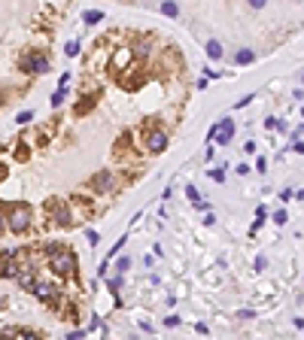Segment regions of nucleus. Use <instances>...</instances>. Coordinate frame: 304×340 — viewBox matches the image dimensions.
Wrapping results in <instances>:
<instances>
[{"label": "nucleus", "mask_w": 304, "mask_h": 340, "mask_svg": "<svg viewBox=\"0 0 304 340\" xmlns=\"http://www.w3.org/2000/svg\"><path fill=\"white\" fill-rule=\"evenodd\" d=\"M6 228L16 231V234H21V231L31 228V207H28V203L18 201V203L9 207V213H6Z\"/></svg>", "instance_id": "nucleus-1"}, {"label": "nucleus", "mask_w": 304, "mask_h": 340, "mask_svg": "<svg viewBox=\"0 0 304 340\" xmlns=\"http://www.w3.org/2000/svg\"><path fill=\"white\" fill-rule=\"evenodd\" d=\"M52 270H55V274H61V277H73L76 274V255L70 252V249L52 255Z\"/></svg>", "instance_id": "nucleus-2"}, {"label": "nucleus", "mask_w": 304, "mask_h": 340, "mask_svg": "<svg viewBox=\"0 0 304 340\" xmlns=\"http://www.w3.org/2000/svg\"><path fill=\"white\" fill-rule=\"evenodd\" d=\"M21 70L25 73H46L49 70V58L43 52H31L28 58H21Z\"/></svg>", "instance_id": "nucleus-3"}, {"label": "nucleus", "mask_w": 304, "mask_h": 340, "mask_svg": "<svg viewBox=\"0 0 304 340\" xmlns=\"http://www.w3.org/2000/svg\"><path fill=\"white\" fill-rule=\"evenodd\" d=\"M213 140H216L219 146H228L234 140V122L231 119H219L216 124H213Z\"/></svg>", "instance_id": "nucleus-4"}, {"label": "nucleus", "mask_w": 304, "mask_h": 340, "mask_svg": "<svg viewBox=\"0 0 304 340\" xmlns=\"http://www.w3.org/2000/svg\"><path fill=\"white\" fill-rule=\"evenodd\" d=\"M33 294H37L40 301H46V304H55L61 298L58 286H52V282H33Z\"/></svg>", "instance_id": "nucleus-5"}, {"label": "nucleus", "mask_w": 304, "mask_h": 340, "mask_svg": "<svg viewBox=\"0 0 304 340\" xmlns=\"http://www.w3.org/2000/svg\"><path fill=\"white\" fill-rule=\"evenodd\" d=\"M146 149L149 152H164L167 149V134L161 128H152L149 134H146Z\"/></svg>", "instance_id": "nucleus-6"}, {"label": "nucleus", "mask_w": 304, "mask_h": 340, "mask_svg": "<svg viewBox=\"0 0 304 340\" xmlns=\"http://www.w3.org/2000/svg\"><path fill=\"white\" fill-rule=\"evenodd\" d=\"M13 255H16V249H6L3 255H0V277H16L18 274V267H16V262H13Z\"/></svg>", "instance_id": "nucleus-7"}, {"label": "nucleus", "mask_w": 304, "mask_h": 340, "mask_svg": "<svg viewBox=\"0 0 304 340\" xmlns=\"http://www.w3.org/2000/svg\"><path fill=\"white\" fill-rule=\"evenodd\" d=\"M16 279H18V282H21V286H25V289H33V282H37V277H33V267H18Z\"/></svg>", "instance_id": "nucleus-8"}, {"label": "nucleus", "mask_w": 304, "mask_h": 340, "mask_svg": "<svg viewBox=\"0 0 304 340\" xmlns=\"http://www.w3.org/2000/svg\"><path fill=\"white\" fill-rule=\"evenodd\" d=\"M131 55H134L131 49H119L116 55H112V67H116V70H125V64L131 61Z\"/></svg>", "instance_id": "nucleus-9"}, {"label": "nucleus", "mask_w": 304, "mask_h": 340, "mask_svg": "<svg viewBox=\"0 0 304 340\" xmlns=\"http://www.w3.org/2000/svg\"><path fill=\"white\" fill-rule=\"evenodd\" d=\"M92 185H95L97 191H110V188H112V173H107V170H104V173H97Z\"/></svg>", "instance_id": "nucleus-10"}, {"label": "nucleus", "mask_w": 304, "mask_h": 340, "mask_svg": "<svg viewBox=\"0 0 304 340\" xmlns=\"http://www.w3.org/2000/svg\"><path fill=\"white\" fill-rule=\"evenodd\" d=\"M52 210H55V225H70V210L64 207H58V203H52Z\"/></svg>", "instance_id": "nucleus-11"}, {"label": "nucleus", "mask_w": 304, "mask_h": 340, "mask_svg": "<svg viewBox=\"0 0 304 340\" xmlns=\"http://www.w3.org/2000/svg\"><path fill=\"white\" fill-rule=\"evenodd\" d=\"M234 61H238L240 67H250V64L256 61V52H253V49H240L238 55H234Z\"/></svg>", "instance_id": "nucleus-12"}, {"label": "nucleus", "mask_w": 304, "mask_h": 340, "mask_svg": "<svg viewBox=\"0 0 304 340\" xmlns=\"http://www.w3.org/2000/svg\"><path fill=\"white\" fill-rule=\"evenodd\" d=\"M82 21H85V25H100V21H104V13H100V9H85Z\"/></svg>", "instance_id": "nucleus-13"}, {"label": "nucleus", "mask_w": 304, "mask_h": 340, "mask_svg": "<svg viewBox=\"0 0 304 340\" xmlns=\"http://www.w3.org/2000/svg\"><path fill=\"white\" fill-rule=\"evenodd\" d=\"M207 58H213V61L222 58V43L219 40H207Z\"/></svg>", "instance_id": "nucleus-14"}, {"label": "nucleus", "mask_w": 304, "mask_h": 340, "mask_svg": "<svg viewBox=\"0 0 304 340\" xmlns=\"http://www.w3.org/2000/svg\"><path fill=\"white\" fill-rule=\"evenodd\" d=\"M161 13H164L167 18H176V15H179V6L174 3V0H167V3H161Z\"/></svg>", "instance_id": "nucleus-15"}, {"label": "nucleus", "mask_w": 304, "mask_h": 340, "mask_svg": "<svg viewBox=\"0 0 304 340\" xmlns=\"http://www.w3.org/2000/svg\"><path fill=\"white\" fill-rule=\"evenodd\" d=\"M265 128H268V131H283L286 124L280 122V119H274V116H268V119H265Z\"/></svg>", "instance_id": "nucleus-16"}, {"label": "nucleus", "mask_w": 304, "mask_h": 340, "mask_svg": "<svg viewBox=\"0 0 304 340\" xmlns=\"http://www.w3.org/2000/svg\"><path fill=\"white\" fill-rule=\"evenodd\" d=\"M186 198L195 203V207H201V195H198V188L195 185H186Z\"/></svg>", "instance_id": "nucleus-17"}, {"label": "nucleus", "mask_w": 304, "mask_h": 340, "mask_svg": "<svg viewBox=\"0 0 304 340\" xmlns=\"http://www.w3.org/2000/svg\"><path fill=\"white\" fill-rule=\"evenodd\" d=\"M64 55H70V58H76V55H80V40H70L64 46Z\"/></svg>", "instance_id": "nucleus-18"}, {"label": "nucleus", "mask_w": 304, "mask_h": 340, "mask_svg": "<svg viewBox=\"0 0 304 340\" xmlns=\"http://www.w3.org/2000/svg\"><path fill=\"white\" fill-rule=\"evenodd\" d=\"M210 179H213V183H225V170L222 167H213L210 170Z\"/></svg>", "instance_id": "nucleus-19"}, {"label": "nucleus", "mask_w": 304, "mask_h": 340, "mask_svg": "<svg viewBox=\"0 0 304 340\" xmlns=\"http://www.w3.org/2000/svg\"><path fill=\"white\" fill-rule=\"evenodd\" d=\"M67 97V88H58V92L52 94V107H61V100Z\"/></svg>", "instance_id": "nucleus-20"}, {"label": "nucleus", "mask_w": 304, "mask_h": 340, "mask_svg": "<svg viewBox=\"0 0 304 340\" xmlns=\"http://www.w3.org/2000/svg\"><path fill=\"white\" fill-rule=\"evenodd\" d=\"M64 249H67L64 243H46V252L49 255H58V252H64Z\"/></svg>", "instance_id": "nucleus-21"}, {"label": "nucleus", "mask_w": 304, "mask_h": 340, "mask_svg": "<svg viewBox=\"0 0 304 340\" xmlns=\"http://www.w3.org/2000/svg\"><path fill=\"white\" fill-rule=\"evenodd\" d=\"M128 267H131V258H119V264H116V274L122 277V274H125Z\"/></svg>", "instance_id": "nucleus-22"}, {"label": "nucleus", "mask_w": 304, "mask_h": 340, "mask_svg": "<svg viewBox=\"0 0 304 340\" xmlns=\"http://www.w3.org/2000/svg\"><path fill=\"white\" fill-rule=\"evenodd\" d=\"M92 107H95V100H92V97H82V104L76 107V112H88Z\"/></svg>", "instance_id": "nucleus-23"}, {"label": "nucleus", "mask_w": 304, "mask_h": 340, "mask_svg": "<svg viewBox=\"0 0 304 340\" xmlns=\"http://www.w3.org/2000/svg\"><path fill=\"white\" fill-rule=\"evenodd\" d=\"M31 119H33V112H31V109H25V112H18V119H16V122H18V124H28Z\"/></svg>", "instance_id": "nucleus-24"}, {"label": "nucleus", "mask_w": 304, "mask_h": 340, "mask_svg": "<svg viewBox=\"0 0 304 340\" xmlns=\"http://www.w3.org/2000/svg\"><path fill=\"white\" fill-rule=\"evenodd\" d=\"M253 267H256V270H265V267H268V258H265V255H256V264H253Z\"/></svg>", "instance_id": "nucleus-25"}, {"label": "nucleus", "mask_w": 304, "mask_h": 340, "mask_svg": "<svg viewBox=\"0 0 304 340\" xmlns=\"http://www.w3.org/2000/svg\"><path fill=\"white\" fill-rule=\"evenodd\" d=\"M250 100H256V97H253V94H246V97H240L234 107H238V109H243V107H250Z\"/></svg>", "instance_id": "nucleus-26"}, {"label": "nucleus", "mask_w": 304, "mask_h": 340, "mask_svg": "<svg viewBox=\"0 0 304 340\" xmlns=\"http://www.w3.org/2000/svg\"><path fill=\"white\" fill-rule=\"evenodd\" d=\"M274 222L283 225V222H286V210H277V213H274Z\"/></svg>", "instance_id": "nucleus-27"}, {"label": "nucleus", "mask_w": 304, "mask_h": 340, "mask_svg": "<svg viewBox=\"0 0 304 340\" xmlns=\"http://www.w3.org/2000/svg\"><path fill=\"white\" fill-rule=\"evenodd\" d=\"M119 286H122V277H112L110 279V292H119Z\"/></svg>", "instance_id": "nucleus-28"}, {"label": "nucleus", "mask_w": 304, "mask_h": 340, "mask_svg": "<svg viewBox=\"0 0 304 340\" xmlns=\"http://www.w3.org/2000/svg\"><path fill=\"white\" fill-rule=\"evenodd\" d=\"M164 325H167V328H176V325H179V316H167Z\"/></svg>", "instance_id": "nucleus-29"}, {"label": "nucleus", "mask_w": 304, "mask_h": 340, "mask_svg": "<svg viewBox=\"0 0 304 340\" xmlns=\"http://www.w3.org/2000/svg\"><path fill=\"white\" fill-rule=\"evenodd\" d=\"M67 82H70V73H61L58 76V88H67Z\"/></svg>", "instance_id": "nucleus-30"}, {"label": "nucleus", "mask_w": 304, "mask_h": 340, "mask_svg": "<svg viewBox=\"0 0 304 340\" xmlns=\"http://www.w3.org/2000/svg\"><path fill=\"white\" fill-rule=\"evenodd\" d=\"M18 340H40V337L33 334V331H21V334H18Z\"/></svg>", "instance_id": "nucleus-31"}, {"label": "nucleus", "mask_w": 304, "mask_h": 340, "mask_svg": "<svg viewBox=\"0 0 304 340\" xmlns=\"http://www.w3.org/2000/svg\"><path fill=\"white\" fill-rule=\"evenodd\" d=\"M265 167H268V161H265V158H258V161H256V170H258V173H265Z\"/></svg>", "instance_id": "nucleus-32"}, {"label": "nucleus", "mask_w": 304, "mask_h": 340, "mask_svg": "<svg viewBox=\"0 0 304 340\" xmlns=\"http://www.w3.org/2000/svg\"><path fill=\"white\" fill-rule=\"evenodd\" d=\"M250 6H253L256 13H258V9H265V0H250Z\"/></svg>", "instance_id": "nucleus-33"}, {"label": "nucleus", "mask_w": 304, "mask_h": 340, "mask_svg": "<svg viewBox=\"0 0 304 340\" xmlns=\"http://www.w3.org/2000/svg\"><path fill=\"white\" fill-rule=\"evenodd\" d=\"M243 152H246V155H256V143L250 140V143H246V146H243Z\"/></svg>", "instance_id": "nucleus-34"}, {"label": "nucleus", "mask_w": 304, "mask_h": 340, "mask_svg": "<svg viewBox=\"0 0 304 340\" xmlns=\"http://www.w3.org/2000/svg\"><path fill=\"white\" fill-rule=\"evenodd\" d=\"M82 337H85V331H73V334L67 337V340H82Z\"/></svg>", "instance_id": "nucleus-35"}, {"label": "nucleus", "mask_w": 304, "mask_h": 340, "mask_svg": "<svg viewBox=\"0 0 304 340\" xmlns=\"http://www.w3.org/2000/svg\"><path fill=\"white\" fill-rule=\"evenodd\" d=\"M3 222H6V219H3V216H0V231H3Z\"/></svg>", "instance_id": "nucleus-36"}, {"label": "nucleus", "mask_w": 304, "mask_h": 340, "mask_svg": "<svg viewBox=\"0 0 304 340\" xmlns=\"http://www.w3.org/2000/svg\"><path fill=\"white\" fill-rule=\"evenodd\" d=\"M3 304H6V301H3V298H0V310H3Z\"/></svg>", "instance_id": "nucleus-37"}, {"label": "nucleus", "mask_w": 304, "mask_h": 340, "mask_svg": "<svg viewBox=\"0 0 304 340\" xmlns=\"http://www.w3.org/2000/svg\"><path fill=\"white\" fill-rule=\"evenodd\" d=\"M301 79H304V76H301Z\"/></svg>", "instance_id": "nucleus-38"}]
</instances>
